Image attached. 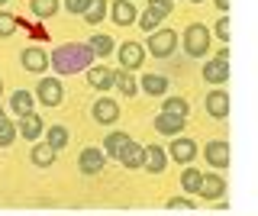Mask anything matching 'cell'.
Wrapping results in <instances>:
<instances>
[{
  "instance_id": "cell-37",
  "label": "cell",
  "mask_w": 258,
  "mask_h": 216,
  "mask_svg": "<svg viewBox=\"0 0 258 216\" xmlns=\"http://www.w3.org/2000/svg\"><path fill=\"white\" fill-rule=\"evenodd\" d=\"M168 210H194V203L184 197H174V200H168Z\"/></svg>"
},
{
  "instance_id": "cell-38",
  "label": "cell",
  "mask_w": 258,
  "mask_h": 216,
  "mask_svg": "<svg viewBox=\"0 0 258 216\" xmlns=\"http://www.w3.org/2000/svg\"><path fill=\"white\" fill-rule=\"evenodd\" d=\"M216 7H220V10H229V0H216Z\"/></svg>"
},
{
  "instance_id": "cell-26",
  "label": "cell",
  "mask_w": 258,
  "mask_h": 216,
  "mask_svg": "<svg viewBox=\"0 0 258 216\" xmlns=\"http://www.w3.org/2000/svg\"><path fill=\"white\" fill-rule=\"evenodd\" d=\"M129 142V135L126 132H110L107 139H103V152H107V158H116L119 155V149H123Z\"/></svg>"
},
{
  "instance_id": "cell-8",
  "label": "cell",
  "mask_w": 258,
  "mask_h": 216,
  "mask_svg": "<svg viewBox=\"0 0 258 216\" xmlns=\"http://www.w3.org/2000/svg\"><path fill=\"white\" fill-rule=\"evenodd\" d=\"M110 17H113V23H116V26H129V23L139 20V10H136L133 0H113Z\"/></svg>"
},
{
  "instance_id": "cell-13",
  "label": "cell",
  "mask_w": 258,
  "mask_h": 216,
  "mask_svg": "<svg viewBox=\"0 0 258 216\" xmlns=\"http://www.w3.org/2000/svg\"><path fill=\"white\" fill-rule=\"evenodd\" d=\"M165 165H168L165 149H161V146H145V158H142V168H145V171L161 174V171H165Z\"/></svg>"
},
{
  "instance_id": "cell-22",
  "label": "cell",
  "mask_w": 258,
  "mask_h": 216,
  "mask_svg": "<svg viewBox=\"0 0 258 216\" xmlns=\"http://www.w3.org/2000/svg\"><path fill=\"white\" fill-rule=\"evenodd\" d=\"M142 91L149 97H158V94L168 91V78L165 75H142Z\"/></svg>"
},
{
  "instance_id": "cell-2",
  "label": "cell",
  "mask_w": 258,
  "mask_h": 216,
  "mask_svg": "<svg viewBox=\"0 0 258 216\" xmlns=\"http://www.w3.org/2000/svg\"><path fill=\"white\" fill-rule=\"evenodd\" d=\"M210 39H213V33H210L204 23H190V26L184 29V49H187V55L200 58V55H207V49H210Z\"/></svg>"
},
{
  "instance_id": "cell-20",
  "label": "cell",
  "mask_w": 258,
  "mask_h": 216,
  "mask_svg": "<svg viewBox=\"0 0 258 216\" xmlns=\"http://www.w3.org/2000/svg\"><path fill=\"white\" fill-rule=\"evenodd\" d=\"M181 126H184V116H171V113H161V116L155 119V129H158L161 135H177V132H181Z\"/></svg>"
},
{
  "instance_id": "cell-16",
  "label": "cell",
  "mask_w": 258,
  "mask_h": 216,
  "mask_svg": "<svg viewBox=\"0 0 258 216\" xmlns=\"http://www.w3.org/2000/svg\"><path fill=\"white\" fill-rule=\"evenodd\" d=\"M113 81H116V75H113L110 68H87V84L94 87V91H110Z\"/></svg>"
},
{
  "instance_id": "cell-24",
  "label": "cell",
  "mask_w": 258,
  "mask_h": 216,
  "mask_svg": "<svg viewBox=\"0 0 258 216\" xmlns=\"http://www.w3.org/2000/svg\"><path fill=\"white\" fill-rule=\"evenodd\" d=\"M29 7L39 20H52L58 13V0H29Z\"/></svg>"
},
{
  "instance_id": "cell-1",
  "label": "cell",
  "mask_w": 258,
  "mask_h": 216,
  "mask_svg": "<svg viewBox=\"0 0 258 216\" xmlns=\"http://www.w3.org/2000/svg\"><path fill=\"white\" fill-rule=\"evenodd\" d=\"M94 61V49L91 45H81V42H68V45H58L48 58L58 75H78V71H87Z\"/></svg>"
},
{
  "instance_id": "cell-32",
  "label": "cell",
  "mask_w": 258,
  "mask_h": 216,
  "mask_svg": "<svg viewBox=\"0 0 258 216\" xmlns=\"http://www.w3.org/2000/svg\"><path fill=\"white\" fill-rule=\"evenodd\" d=\"M16 26H20V20L16 17H10V13H0V36H13L16 33Z\"/></svg>"
},
{
  "instance_id": "cell-19",
  "label": "cell",
  "mask_w": 258,
  "mask_h": 216,
  "mask_svg": "<svg viewBox=\"0 0 258 216\" xmlns=\"http://www.w3.org/2000/svg\"><path fill=\"white\" fill-rule=\"evenodd\" d=\"M10 107H13V113H32V107H36V94H29V91H13V97H10Z\"/></svg>"
},
{
  "instance_id": "cell-30",
  "label": "cell",
  "mask_w": 258,
  "mask_h": 216,
  "mask_svg": "<svg viewBox=\"0 0 258 216\" xmlns=\"http://www.w3.org/2000/svg\"><path fill=\"white\" fill-rule=\"evenodd\" d=\"M13 139H16V126L7 116H0V149H7Z\"/></svg>"
},
{
  "instance_id": "cell-11",
  "label": "cell",
  "mask_w": 258,
  "mask_h": 216,
  "mask_svg": "<svg viewBox=\"0 0 258 216\" xmlns=\"http://www.w3.org/2000/svg\"><path fill=\"white\" fill-rule=\"evenodd\" d=\"M119 165L123 168H129V171H133V168H142V158H145V146H139V142H133L129 139L123 149H119Z\"/></svg>"
},
{
  "instance_id": "cell-34",
  "label": "cell",
  "mask_w": 258,
  "mask_h": 216,
  "mask_svg": "<svg viewBox=\"0 0 258 216\" xmlns=\"http://www.w3.org/2000/svg\"><path fill=\"white\" fill-rule=\"evenodd\" d=\"M149 10L155 13V17H161V20H165L168 13H171V0H149Z\"/></svg>"
},
{
  "instance_id": "cell-18",
  "label": "cell",
  "mask_w": 258,
  "mask_h": 216,
  "mask_svg": "<svg viewBox=\"0 0 258 216\" xmlns=\"http://www.w3.org/2000/svg\"><path fill=\"white\" fill-rule=\"evenodd\" d=\"M207 113L213 119H226V116H229V97H226L223 91L207 94Z\"/></svg>"
},
{
  "instance_id": "cell-41",
  "label": "cell",
  "mask_w": 258,
  "mask_h": 216,
  "mask_svg": "<svg viewBox=\"0 0 258 216\" xmlns=\"http://www.w3.org/2000/svg\"><path fill=\"white\" fill-rule=\"evenodd\" d=\"M194 4H200V0H194Z\"/></svg>"
},
{
  "instance_id": "cell-12",
  "label": "cell",
  "mask_w": 258,
  "mask_h": 216,
  "mask_svg": "<svg viewBox=\"0 0 258 216\" xmlns=\"http://www.w3.org/2000/svg\"><path fill=\"white\" fill-rule=\"evenodd\" d=\"M16 132H20L23 135V139H39V135H42L45 132V123H42V119H39L36 113H23L20 116V123H16Z\"/></svg>"
},
{
  "instance_id": "cell-17",
  "label": "cell",
  "mask_w": 258,
  "mask_h": 216,
  "mask_svg": "<svg viewBox=\"0 0 258 216\" xmlns=\"http://www.w3.org/2000/svg\"><path fill=\"white\" fill-rule=\"evenodd\" d=\"M204 78L210 84H223L226 78H229V58H213L204 65Z\"/></svg>"
},
{
  "instance_id": "cell-23",
  "label": "cell",
  "mask_w": 258,
  "mask_h": 216,
  "mask_svg": "<svg viewBox=\"0 0 258 216\" xmlns=\"http://www.w3.org/2000/svg\"><path fill=\"white\" fill-rule=\"evenodd\" d=\"M55 155H58V152H55L52 146H48V142H45V146H36V149H32V152H29V158H32V165H39V168H48V165H52V162H55Z\"/></svg>"
},
{
  "instance_id": "cell-15",
  "label": "cell",
  "mask_w": 258,
  "mask_h": 216,
  "mask_svg": "<svg viewBox=\"0 0 258 216\" xmlns=\"http://www.w3.org/2000/svg\"><path fill=\"white\" fill-rule=\"evenodd\" d=\"M200 197H207V200H220L226 194V181L220 178V174H204V181H200V190H197Z\"/></svg>"
},
{
  "instance_id": "cell-3",
  "label": "cell",
  "mask_w": 258,
  "mask_h": 216,
  "mask_svg": "<svg viewBox=\"0 0 258 216\" xmlns=\"http://www.w3.org/2000/svg\"><path fill=\"white\" fill-rule=\"evenodd\" d=\"M174 45H177V33L174 29H155V33H149V49L155 58H168V55L174 52Z\"/></svg>"
},
{
  "instance_id": "cell-21",
  "label": "cell",
  "mask_w": 258,
  "mask_h": 216,
  "mask_svg": "<svg viewBox=\"0 0 258 216\" xmlns=\"http://www.w3.org/2000/svg\"><path fill=\"white\" fill-rule=\"evenodd\" d=\"M113 75H116V81H113V87H119V94H123V97H136V91H139V84H136V78L129 75L126 68L113 71Z\"/></svg>"
},
{
  "instance_id": "cell-5",
  "label": "cell",
  "mask_w": 258,
  "mask_h": 216,
  "mask_svg": "<svg viewBox=\"0 0 258 216\" xmlns=\"http://www.w3.org/2000/svg\"><path fill=\"white\" fill-rule=\"evenodd\" d=\"M91 116H94L100 126H113V123L119 119V107H116V100H110V97H100V100H94V107H91Z\"/></svg>"
},
{
  "instance_id": "cell-7",
  "label": "cell",
  "mask_w": 258,
  "mask_h": 216,
  "mask_svg": "<svg viewBox=\"0 0 258 216\" xmlns=\"http://www.w3.org/2000/svg\"><path fill=\"white\" fill-rule=\"evenodd\" d=\"M116 52H119V65H123L126 71H136L145 61V49H142L139 42H123Z\"/></svg>"
},
{
  "instance_id": "cell-33",
  "label": "cell",
  "mask_w": 258,
  "mask_h": 216,
  "mask_svg": "<svg viewBox=\"0 0 258 216\" xmlns=\"http://www.w3.org/2000/svg\"><path fill=\"white\" fill-rule=\"evenodd\" d=\"M136 23H139V26L145 29V33H155V29H158V23H161V17H155L152 10H145V13H142V17L136 20Z\"/></svg>"
},
{
  "instance_id": "cell-6",
  "label": "cell",
  "mask_w": 258,
  "mask_h": 216,
  "mask_svg": "<svg viewBox=\"0 0 258 216\" xmlns=\"http://www.w3.org/2000/svg\"><path fill=\"white\" fill-rule=\"evenodd\" d=\"M103 165H107V152H103V149L91 146V149H84V152H81V162H78V168H81L84 174H97V171H103Z\"/></svg>"
},
{
  "instance_id": "cell-31",
  "label": "cell",
  "mask_w": 258,
  "mask_h": 216,
  "mask_svg": "<svg viewBox=\"0 0 258 216\" xmlns=\"http://www.w3.org/2000/svg\"><path fill=\"white\" fill-rule=\"evenodd\" d=\"M200 181H204V174H200V171H194V168H187V171L181 174V184H184V190H194V194L200 190Z\"/></svg>"
},
{
  "instance_id": "cell-36",
  "label": "cell",
  "mask_w": 258,
  "mask_h": 216,
  "mask_svg": "<svg viewBox=\"0 0 258 216\" xmlns=\"http://www.w3.org/2000/svg\"><path fill=\"white\" fill-rule=\"evenodd\" d=\"M87 4H91V0H64V10L68 13H84Z\"/></svg>"
},
{
  "instance_id": "cell-4",
  "label": "cell",
  "mask_w": 258,
  "mask_h": 216,
  "mask_svg": "<svg viewBox=\"0 0 258 216\" xmlns=\"http://www.w3.org/2000/svg\"><path fill=\"white\" fill-rule=\"evenodd\" d=\"M36 97H39V103H45V107H58L64 100V87H61L58 78H42V81L36 84Z\"/></svg>"
},
{
  "instance_id": "cell-25",
  "label": "cell",
  "mask_w": 258,
  "mask_h": 216,
  "mask_svg": "<svg viewBox=\"0 0 258 216\" xmlns=\"http://www.w3.org/2000/svg\"><path fill=\"white\" fill-rule=\"evenodd\" d=\"M45 142L55 152H61L64 146H68V129H64V126H48V129H45Z\"/></svg>"
},
{
  "instance_id": "cell-27",
  "label": "cell",
  "mask_w": 258,
  "mask_h": 216,
  "mask_svg": "<svg viewBox=\"0 0 258 216\" xmlns=\"http://www.w3.org/2000/svg\"><path fill=\"white\" fill-rule=\"evenodd\" d=\"M107 0H91V4H87V10H84V20L87 23H100L103 17H107Z\"/></svg>"
},
{
  "instance_id": "cell-28",
  "label": "cell",
  "mask_w": 258,
  "mask_h": 216,
  "mask_svg": "<svg viewBox=\"0 0 258 216\" xmlns=\"http://www.w3.org/2000/svg\"><path fill=\"white\" fill-rule=\"evenodd\" d=\"M87 45H91L94 55H100V58H107V55L113 52V39H110V36H103V33H97V36H94Z\"/></svg>"
},
{
  "instance_id": "cell-14",
  "label": "cell",
  "mask_w": 258,
  "mask_h": 216,
  "mask_svg": "<svg viewBox=\"0 0 258 216\" xmlns=\"http://www.w3.org/2000/svg\"><path fill=\"white\" fill-rule=\"evenodd\" d=\"M204 155H207V162L213 165V168H226V165H229V146H226L223 139H213V142H207Z\"/></svg>"
},
{
  "instance_id": "cell-9",
  "label": "cell",
  "mask_w": 258,
  "mask_h": 216,
  "mask_svg": "<svg viewBox=\"0 0 258 216\" xmlns=\"http://www.w3.org/2000/svg\"><path fill=\"white\" fill-rule=\"evenodd\" d=\"M23 68L32 71V75H42V71L48 68V55L45 49H36V45H29V49H23Z\"/></svg>"
},
{
  "instance_id": "cell-29",
  "label": "cell",
  "mask_w": 258,
  "mask_h": 216,
  "mask_svg": "<svg viewBox=\"0 0 258 216\" xmlns=\"http://www.w3.org/2000/svg\"><path fill=\"white\" fill-rule=\"evenodd\" d=\"M161 113L187 116V113H190V107H187V100H181V97H168V100H165V110H161Z\"/></svg>"
},
{
  "instance_id": "cell-35",
  "label": "cell",
  "mask_w": 258,
  "mask_h": 216,
  "mask_svg": "<svg viewBox=\"0 0 258 216\" xmlns=\"http://www.w3.org/2000/svg\"><path fill=\"white\" fill-rule=\"evenodd\" d=\"M216 36H220L223 39V42H229V17H220V20H216Z\"/></svg>"
},
{
  "instance_id": "cell-42",
  "label": "cell",
  "mask_w": 258,
  "mask_h": 216,
  "mask_svg": "<svg viewBox=\"0 0 258 216\" xmlns=\"http://www.w3.org/2000/svg\"><path fill=\"white\" fill-rule=\"evenodd\" d=\"M0 116H4V110H0Z\"/></svg>"
},
{
  "instance_id": "cell-10",
  "label": "cell",
  "mask_w": 258,
  "mask_h": 216,
  "mask_svg": "<svg viewBox=\"0 0 258 216\" xmlns=\"http://www.w3.org/2000/svg\"><path fill=\"white\" fill-rule=\"evenodd\" d=\"M165 152H171V158L177 165H190L194 158H197V142L194 139H174L171 149H165Z\"/></svg>"
},
{
  "instance_id": "cell-39",
  "label": "cell",
  "mask_w": 258,
  "mask_h": 216,
  "mask_svg": "<svg viewBox=\"0 0 258 216\" xmlns=\"http://www.w3.org/2000/svg\"><path fill=\"white\" fill-rule=\"evenodd\" d=\"M0 97H4V78H0Z\"/></svg>"
},
{
  "instance_id": "cell-40",
  "label": "cell",
  "mask_w": 258,
  "mask_h": 216,
  "mask_svg": "<svg viewBox=\"0 0 258 216\" xmlns=\"http://www.w3.org/2000/svg\"><path fill=\"white\" fill-rule=\"evenodd\" d=\"M4 4H10V0H0V7H4Z\"/></svg>"
}]
</instances>
